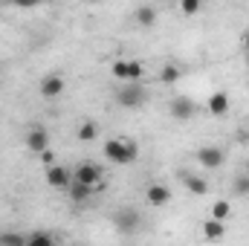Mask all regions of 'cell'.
<instances>
[{
	"label": "cell",
	"mask_w": 249,
	"mask_h": 246,
	"mask_svg": "<svg viewBox=\"0 0 249 246\" xmlns=\"http://www.w3.org/2000/svg\"><path fill=\"white\" fill-rule=\"evenodd\" d=\"M102 154H105V159L113 162V165H130V162H136V157H139V145H136L133 139L113 136V139H107V142L102 145Z\"/></svg>",
	"instance_id": "obj_1"
},
{
	"label": "cell",
	"mask_w": 249,
	"mask_h": 246,
	"mask_svg": "<svg viewBox=\"0 0 249 246\" xmlns=\"http://www.w3.org/2000/svg\"><path fill=\"white\" fill-rule=\"evenodd\" d=\"M72 183L93 188V194H96V191H105V171H102V165H96V162H81V165H75V171H72Z\"/></svg>",
	"instance_id": "obj_2"
},
{
	"label": "cell",
	"mask_w": 249,
	"mask_h": 246,
	"mask_svg": "<svg viewBox=\"0 0 249 246\" xmlns=\"http://www.w3.org/2000/svg\"><path fill=\"white\" fill-rule=\"evenodd\" d=\"M113 99H116V105L124 107V110H133V107H142L145 105V99H148V90L136 81V84H122L116 93H113Z\"/></svg>",
	"instance_id": "obj_3"
},
{
	"label": "cell",
	"mask_w": 249,
	"mask_h": 246,
	"mask_svg": "<svg viewBox=\"0 0 249 246\" xmlns=\"http://www.w3.org/2000/svg\"><path fill=\"white\" fill-rule=\"evenodd\" d=\"M110 220H113L116 232H122V235H136L139 226H142V214H139V209H133V206H122V209H116Z\"/></svg>",
	"instance_id": "obj_4"
},
{
	"label": "cell",
	"mask_w": 249,
	"mask_h": 246,
	"mask_svg": "<svg viewBox=\"0 0 249 246\" xmlns=\"http://www.w3.org/2000/svg\"><path fill=\"white\" fill-rule=\"evenodd\" d=\"M110 72H113V78L122 81V84H136V81L145 75V67H142V61H133V58H119V61H113Z\"/></svg>",
	"instance_id": "obj_5"
},
{
	"label": "cell",
	"mask_w": 249,
	"mask_h": 246,
	"mask_svg": "<svg viewBox=\"0 0 249 246\" xmlns=\"http://www.w3.org/2000/svg\"><path fill=\"white\" fill-rule=\"evenodd\" d=\"M194 159H197L203 168L214 171V168H220V165L226 162V151H223V148H217V145H203V148L194 154Z\"/></svg>",
	"instance_id": "obj_6"
},
{
	"label": "cell",
	"mask_w": 249,
	"mask_h": 246,
	"mask_svg": "<svg viewBox=\"0 0 249 246\" xmlns=\"http://www.w3.org/2000/svg\"><path fill=\"white\" fill-rule=\"evenodd\" d=\"M168 113H171V119H177V122H188V119L197 116V105H194L188 96H174V99L168 102Z\"/></svg>",
	"instance_id": "obj_7"
},
{
	"label": "cell",
	"mask_w": 249,
	"mask_h": 246,
	"mask_svg": "<svg viewBox=\"0 0 249 246\" xmlns=\"http://www.w3.org/2000/svg\"><path fill=\"white\" fill-rule=\"evenodd\" d=\"M145 203H148L151 209L168 206V203H171V188L162 185V183H148V188H145Z\"/></svg>",
	"instance_id": "obj_8"
},
{
	"label": "cell",
	"mask_w": 249,
	"mask_h": 246,
	"mask_svg": "<svg viewBox=\"0 0 249 246\" xmlns=\"http://www.w3.org/2000/svg\"><path fill=\"white\" fill-rule=\"evenodd\" d=\"M26 148L32 151V154H44L47 148H50V130L47 127H41V124H35V127H29L26 130Z\"/></svg>",
	"instance_id": "obj_9"
},
{
	"label": "cell",
	"mask_w": 249,
	"mask_h": 246,
	"mask_svg": "<svg viewBox=\"0 0 249 246\" xmlns=\"http://www.w3.org/2000/svg\"><path fill=\"white\" fill-rule=\"evenodd\" d=\"M41 96L44 99H58L64 90H67V81H64V75L61 72H50V75H44L41 78Z\"/></svg>",
	"instance_id": "obj_10"
},
{
	"label": "cell",
	"mask_w": 249,
	"mask_h": 246,
	"mask_svg": "<svg viewBox=\"0 0 249 246\" xmlns=\"http://www.w3.org/2000/svg\"><path fill=\"white\" fill-rule=\"evenodd\" d=\"M47 185H53V188H58V191H67V188L72 185V171L64 168V165L47 168Z\"/></svg>",
	"instance_id": "obj_11"
},
{
	"label": "cell",
	"mask_w": 249,
	"mask_h": 246,
	"mask_svg": "<svg viewBox=\"0 0 249 246\" xmlns=\"http://www.w3.org/2000/svg\"><path fill=\"white\" fill-rule=\"evenodd\" d=\"M206 107H209V113L212 116H226L229 113V107H232V102H229V93L226 90H217V93H212L209 96V102H206Z\"/></svg>",
	"instance_id": "obj_12"
},
{
	"label": "cell",
	"mask_w": 249,
	"mask_h": 246,
	"mask_svg": "<svg viewBox=\"0 0 249 246\" xmlns=\"http://www.w3.org/2000/svg\"><path fill=\"white\" fill-rule=\"evenodd\" d=\"M203 238L206 241H212V244H217V241H223L226 238V223H220V220H206L203 223Z\"/></svg>",
	"instance_id": "obj_13"
},
{
	"label": "cell",
	"mask_w": 249,
	"mask_h": 246,
	"mask_svg": "<svg viewBox=\"0 0 249 246\" xmlns=\"http://www.w3.org/2000/svg\"><path fill=\"white\" fill-rule=\"evenodd\" d=\"M75 139H78V142H84V145H87V142H96V139H99V124L90 122V119H87V122H81L78 127H75Z\"/></svg>",
	"instance_id": "obj_14"
},
{
	"label": "cell",
	"mask_w": 249,
	"mask_h": 246,
	"mask_svg": "<svg viewBox=\"0 0 249 246\" xmlns=\"http://www.w3.org/2000/svg\"><path fill=\"white\" fill-rule=\"evenodd\" d=\"M133 20H136L139 26L151 29V26L157 23V9H154V6H136V12H133Z\"/></svg>",
	"instance_id": "obj_15"
},
{
	"label": "cell",
	"mask_w": 249,
	"mask_h": 246,
	"mask_svg": "<svg viewBox=\"0 0 249 246\" xmlns=\"http://www.w3.org/2000/svg\"><path fill=\"white\" fill-rule=\"evenodd\" d=\"M67 194H70V200L75 203V206H84L90 197H93V188H87V185H78V183H72L70 188H67Z\"/></svg>",
	"instance_id": "obj_16"
},
{
	"label": "cell",
	"mask_w": 249,
	"mask_h": 246,
	"mask_svg": "<svg viewBox=\"0 0 249 246\" xmlns=\"http://www.w3.org/2000/svg\"><path fill=\"white\" fill-rule=\"evenodd\" d=\"M0 246H26V235L15 232V229H6V232H0Z\"/></svg>",
	"instance_id": "obj_17"
},
{
	"label": "cell",
	"mask_w": 249,
	"mask_h": 246,
	"mask_svg": "<svg viewBox=\"0 0 249 246\" xmlns=\"http://www.w3.org/2000/svg\"><path fill=\"white\" fill-rule=\"evenodd\" d=\"M186 180V188L191 191V194H197V197H203V194H209V183L203 180V177H183Z\"/></svg>",
	"instance_id": "obj_18"
},
{
	"label": "cell",
	"mask_w": 249,
	"mask_h": 246,
	"mask_svg": "<svg viewBox=\"0 0 249 246\" xmlns=\"http://www.w3.org/2000/svg\"><path fill=\"white\" fill-rule=\"evenodd\" d=\"M26 246H55V238L50 232H32L26 235Z\"/></svg>",
	"instance_id": "obj_19"
},
{
	"label": "cell",
	"mask_w": 249,
	"mask_h": 246,
	"mask_svg": "<svg viewBox=\"0 0 249 246\" xmlns=\"http://www.w3.org/2000/svg\"><path fill=\"white\" fill-rule=\"evenodd\" d=\"M229 214H232V203H229V200H217V203L212 206V220H220V223H223Z\"/></svg>",
	"instance_id": "obj_20"
},
{
	"label": "cell",
	"mask_w": 249,
	"mask_h": 246,
	"mask_svg": "<svg viewBox=\"0 0 249 246\" xmlns=\"http://www.w3.org/2000/svg\"><path fill=\"white\" fill-rule=\"evenodd\" d=\"M180 75H183V72H180V67L165 64V67H162V72H160V81H162V84H177V81H180Z\"/></svg>",
	"instance_id": "obj_21"
},
{
	"label": "cell",
	"mask_w": 249,
	"mask_h": 246,
	"mask_svg": "<svg viewBox=\"0 0 249 246\" xmlns=\"http://www.w3.org/2000/svg\"><path fill=\"white\" fill-rule=\"evenodd\" d=\"M200 9H203L200 0H183V3H180V12H183V15H197Z\"/></svg>",
	"instance_id": "obj_22"
},
{
	"label": "cell",
	"mask_w": 249,
	"mask_h": 246,
	"mask_svg": "<svg viewBox=\"0 0 249 246\" xmlns=\"http://www.w3.org/2000/svg\"><path fill=\"white\" fill-rule=\"evenodd\" d=\"M235 194L238 197H249V177H238L235 180Z\"/></svg>",
	"instance_id": "obj_23"
},
{
	"label": "cell",
	"mask_w": 249,
	"mask_h": 246,
	"mask_svg": "<svg viewBox=\"0 0 249 246\" xmlns=\"http://www.w3.org/2000/svg\"><path fill=\"white\" fill-rule=\"evenodd\" d=\"M41 162H44V165H47V168H53V165H55V154H53V151H50V148H47V151H44V154H41Z\"/></svg>",
	"instance_id": "obj_24"
},
{
	"label": "cell",
	"mask_w": 249,
	"mask_h": 246,
	"mask_svg": "<svg viewBox=\"0 0 249 246\" xmlns=\"http://www.w3.org/2000/svg\"><path fill=\"white\" fill-rule=\"evenodd\" d=\"M241 50H244V53L249 55V29L244 32V35H241Z\"/></svg>",
	"instance_id": "obj_25"
},
{
	"label": "cell",
	"mask_w": 249,
	"mask_h": 246,
	"mask_svg": "<svg viewBox=\"0 0 249 246\" xmlns=\"http://www.w3.org/2000/svg\"><path fill=\"white\" fill-rule=\"evenodd\" d=\"M247 177H249V159H247Z\"/></svg>",
	"instance_id": "obj_26"
},
{
	"label": "cell",
	"mask_w": 249,
	"mask_h": 246,
	"mask_svg": "<svg viewBox=\"0 0 249 246\" xmlns=\"http://www.w3.org/2000/svg\"><path fill=\"white\" fill-rule=\"evenodd\" d=\"M247 64H249V55H247Z\"/></svg>",
	"instance_id": "obj_27"
}]
</instances>
